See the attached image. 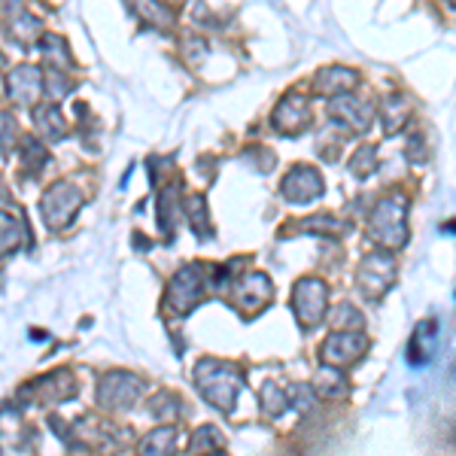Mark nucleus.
<instances>
[{
  "mask_svg": "<svg viewBox=\"0 0 456 456\" xmlns=\"http://www.w3.org/2000/svg\"><path fill=\"white\" fill-rule=\"evenodd\" d=\"M195 384L210 404H216L219 411H232L244 378H240V371L234 369V365L216 362V359H204L195 369Z\"/></svg>",
  "mask_w": 456,
  "mask_h": 456,
  "instance_id": "f257e3e1",
  "label": "nucleus"
},
{
  "mask_svg": "<svg viewBox=\"0 0 456 456\" xmlns=\"http://www.w3.org/2000/svg\"><path fill=\"white\" fill-rule=\"evenodd\" d=\"M369 234L387 249H395L408 240V232H404V201L402 198H387V201H380L378 208H374L371 223H369Z\"/></svg>",
  "mask_w": 456,
  "mask_h": 456,
  "instance_id": "f03ea898",
  "label": "nucleus"
},
{
  "mask_svg": "<svg viewBox=\"0 0 456 456\" xmlns=\"http://www.w3.org/2000/svg\"><path fill=\"white\" fill-rule=\"evenodd\" d=\"M204 292H208V268L204 265H186L174 277L171 292H167V305L176 314H189L204 298Z\"/></svg>",
  "mask_w": 456,
  "mask_h": 456,
  "instance_id": "7ed1b4c3",
  "label": "nucleus"
},
{
  "mask_svg": "<svg viewBox=\"0 0 456 456\" xmlns=\"http://www.w3.org/2000/svg\"><path fill=\"white\" fill-rule=\"evenodd\" d=\"M79 204H83L79 189L73 183H58V186H53L43 195V219L49 223V228H64L77 216Z\"/></svg>",
  "mask_w": 456,
  "mask_h": 456,
  "instance_id": "20e7f679",
  "label": "nucleus"
},
{
  "mask_svg": "<svg viewBox=\"0 0 456 456\" xmlns=\"http://www.w3.org/2000/svg\"><path fill=\"white\" fill-rule=\"evenodd\" d=\"M143 393V380H137L134 374H125V371H113L101 380L98 387V399L104 408L110 411H125L131 408Z\"/></svg>",
  "mask_w": 456,
  "mask_h": 456,
  "instance_id": "39448f33",
  "label": "nucleus"
},
{
  "mask_svg": "<svg viewBox=\"0 0 456 456\" xmlns=\"http://www.w3.org/2000/svg\"><path fill=\"white\" fill-rule=\"evenodd\" d=\"M292 298H296V314H298V320L305 322L307 329H314L316 322L322 320V314H326L329 289H326V283H322V281H314V277H307V281H301V283L296 286Z\"/></svg>",
  "mask_w": 456,
  "mask_h": 456,
  "instance_id": "423d86ee",
  "label": "nucleus"
},
{
  "mask_svg": "<svg viewBox=\"0 0 456 456\" xmlns=\"http://www.w3.org/2000/svg\"><path fill=\"white\" fill-rule=\"evenodd\" d=\"M393 277H395V259L384 253L369 256V259L362 262V268H359V286H362V292L369 298L384 296L389 286H393Z\"/></svg>",
  "mask_w": 456,
  "mask_h": 456,
  "instance_id": "0eeeda50",
  "label": "nucleus"
},
{
  "mask_svg": "<svg viewBox=\"0 0 456 456\" xmlns=\"http://www.w3.org/2000/svg\"><path fill=\"white\" fill-rule=\"evenodd\" d=\"M365 347H369V341H365L362 335H356V332H335L326 344H322V362L335 365V369H347V365H353V362H359V359H362Z\"/></svg>",
  "mask_w": 456,
  "mask_h": 456,
  "instance_id": "6e6552de",
  "label": "nucleus"
},
{
  "mask_svg": "<svg viewBox=\"0 0 456 456\" xmlns=\"http://www.w3.org/2000/svg\"><path fill=\"white\" fill-rule=\"evenodd\" d=\"M43 77L40 70L31 68V64H21V68H16L10 73V79H6V94H10L12 104L19 107H31L37 104V98H40V86Z\"/></svg>",
  "mask_w": 456,
  "mask_h": 456,
  "instance_id": "1a4fd4ad",
  "label": "nucleus"
},
{
  "mask_svg": "<svg viewBox=\"0 0 456 456\" xmlns=\"http://www.w3.org/2000/svg\"><path fill=\"white\" fill-rule=\"evenodd\" d=\"M232 298H234V305L247 307L249 314L262 311V307L268 305V298H271L268 277H265V274H247V277H240V281L234 283V289H232Z\"/></svg>",
  "mask_w": 456,
  "mask_h": 456,
  "instance_id": "9d476101",
  "label": "nucleus"
},
{
  "mask_svg": "<svg viewBox=\"0 0 456 456\" xmlns=\"http://www.w3.org/2000/svg\"><path fill=\"white\" fill-rule=\"evenodd\" d=\"M332 116L335 119H341L347 128H353L356 134H362L365 128L371 125L374 113L369 104H362V101L350 98V94H335L332 98Z\"/></svg>",
  "mask_w": 456,
  "mask_h": 456,
  "instance_id": "9b49d317",
  "label": "nucleus"
},
{
  "mask_svg": "<svg viewBox=\"0 0 456 456\" xmlns=\"http://www.w3.org/2000/svg\"><path fill=\"white\" fill-rule=\"evenodd\" d=\"M320 192H322V180L314 167L301 165V167H296V171H289V176L283 180V195L296 204L298 201H314Z\"/></svg>",
  "mask_w": 456,
  "mask_h": 456,
  "instance_id": "f8f14e48",
  "label": "nucleus"
},
{
  "mask_svg": "<svg viewBox=\"0 0 456 456\" xmlns=\"http://www.w3.org/2000/svg\"><path fill=\"white\" fill-rule=\"evenodd\" d=\"M307 122H311V110H307V101L298 98V94H289L274 113V125L283 134H298Z\"/></svg>",
  "mask_w": 456,
  "mask_h": 456,
  "instance_id": "ddd939ff",
  "label": "nucleus"
},
{
  "mask_svg": "<svg viewBox=\"0 0 456 456\" xmlns=\"http://www.w3.org/2000/svg\"><path fill=\"white\" fill-rule=\"evenodd\" d=\"M176 453V429L174 426H161L150 432L141 444V456H174Z\"/></svg>",
  "mask_w": 456,
  "mask_h": 456,
  "instance_id": "4468645a",
  "label": "nucleus"
},
{
  "mask_svg": "<svg viewBox=\"0 0 456 456\" xmlns=\"http://www.w3.org/2000/svg\"><path fill=\"white\" fill-rule=\"evenodd\" d=\"M353 86H356V73L344 68H329L316 77V88L326 94H347Z\"/></svg>",
  "mask_w": 456,
  "mask_h": 456,
  "instance_id": "2eb2a0df",
  "label": "nucleus"
},
{
  "mask_svg": "<svg viewBox=\"0 0 456 456\" xmlns=\"http://www.w3.org/2000/svg\"><path fill=\"white\" fill-rule=\"evenodd\" d=\"M21 244V225L16 216L0 213V256H10Z\"/></svg>",
  "mask_w": 456,
  "mask_h": 456,
  "instance_id": "dca6fc26",
  "label": "nucleus"
},
{
  "mask_svg": "<svg viewBox=\"0 0 456 456\" xmlns=\"http://www.w3.org/2000/svg\"><path fill=\"white\" fill-rule=\"evenodd\" d=\"M34 122H37V128H40L43 134L64 137V119H61V113H58L55 107H40L34 113Z\"/></svg>",
  "mask_w": 456,
  "mask_h": 456,
  "instance_id": "f3484780",
  "label": "nucleus"
},
{
  "mask_svg": "<svg viewBox=\"0 0 456 456\" xmlns=\"http://www.w3.org/2000/svg\"><path fill=\"white\" fill-rule=\"evenodd\" d=\"M12 143H16V122L12 116L0 113V152H10Z\"/></svg>",
  "mask_w": 456,
  "mask_h": 456,
  "instance_id": "a211bd4d",
  "label": "nucleus"
},
{
  "mask_svg": "<svg viewBox=\"0 0 456 456\" xmlns=\"http://www.w3.org/2000/svg\"><path fill=\"white\" fill-rule=\"evenodd\" d=\"M265 411H268V414H283V411H286V399H283V393H281V389H277L274 384H268V387H265Z\"/></svg>",
  "mask_w": 456,
  "mask_h": 456,
  "instance_id": "6ab92c4d",
  "label": "nucleus"
},
{
  "mask_svg": "<svg viewBox=\"0 0 456 456\" xmlns=\"http://www.w3.org/2000/svg\"><path fill=\"white\" fill-rule=\"evenodd\" d=\"M25 161H28V167L37 174L43 167V161H46V152H43V146L34 141V137H28L25 141Z\"/></svg>",
  "mask_w": 456,
  "mask_h": 456,
  "instance_id": "aec40b11",
  "label": "nucleus"
},
{
  "mask_svg": "<svg viewBox=\"0 0 456 456\" xmlns=\"http://www.w3.org/2000/svg\"><path fill=\"white\" fill-rule=\"evenodd\" d=\"M208 456H225V453H219V451H213V453H208Z\"/></svg>",
  "mask_w": 456,
  "mask_h": 456,
  "instance_id": "412c9836",
  "label": "nucleus"
},
{
  "mask_svg": "<svg viewBox=\"0 0 456 456\" xmlns=\"http://www.w3.org/2000/svg\"><path fill=\"white\" fill-rule=\"evenodd\" d=\"M0 64H4V55H0Z\"/></svg>",
  "mask_w": 456,
  "mask_h": 456,
  "instance_id": "4be33fe9",
  "label": "nucleus"
}]
</instances>
